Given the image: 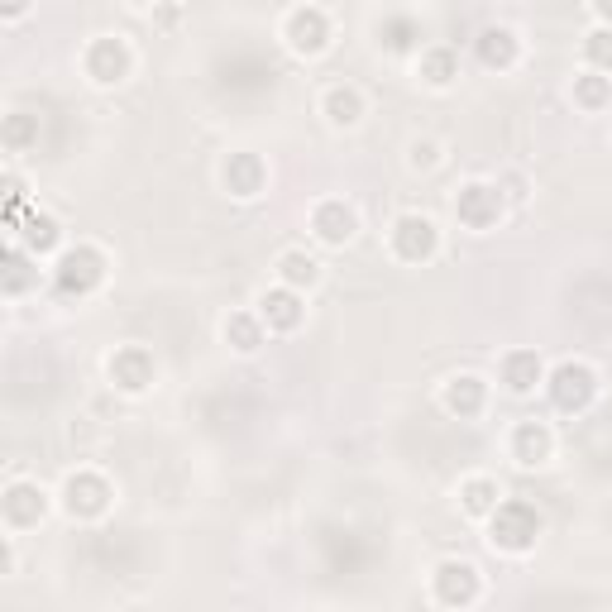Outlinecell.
Instances as JSON below:
<instances>
[{
  "instance_id": "obj_27",
  "label": "cell",
  "mask_w": 612,
  "mask_h": 612,
  "mask_svg": "<svg viewBox=\"0 0 612 612\" xmlns=\"http://www.w3.org/2000/svg\"><path fill=\"white\" fill-rule=\"evenodd\" d=\"M388 34H393V39H388V48H407V44H412V24H407V20L388 24Z\"/></svg>"
},
{
  "instance_id": "obj_19",
  "label": "cell",
  "mask_w": 612,
  "mask_h": 612,
  "mask_svg": "<svg viewBox=\"0 0 612 612\" xmlns=\"http://www.w3.org/2000/svg\"><path fill=\"white\" fill-rule=\"evenodd\" d=\"M459 498H464V512H474V517H483V512H498V483H493V479H469Z\"/></svg>"
},
{
  "instance_id": "obj_2",
  "label": "cell",
  "mask_w": 612,
  "mask_h": 612,
  "mask_svg": "<svg viewBox=\"0 0 612 612\" xmlns=\"http://www.w3.org/2000/svg\"><path fill=\"white\" fill-rule=\"evenodd\" d=\"M593 393H598V378H593L589 364H560L550 373V397H555L560 412H584Z\"/></svg>"
},
{
  "instance_id": "obj_14",
  "label": "cell",
  "mask_w": 612,
  "mask_h": 612,
  "mask_svg": "<svg viewBox=\"0 0 612 612\" xmlns=\"http://www.w3.org/2000/svg\"><path fill=\"white\" fill-rule=\"evenodd\" d=\"M445 407L455 416H479L483 412V383L474 373H464V378H450V388H445Z\"/></svg>"
},
{
  "instance_id": "obj_12",
  "label": "cell",
  "mask_w": 612,
  "mask_h": 612,
  "mask_svg": "<svg viewBox=\"0 0 612 612\" xmlns=\"http://www.w3.org/2000/svg\"><path fill=\"white\" fill-rule=\"evenodd\" d=\"M311 225H316V235L326 244H345L354 235V211L345 201H321L316 216H311Z\"/></svg>"
},
{
  "instance_id": "obj_3",
  "label": "cell",
  "mask_w": 612,
  "mask_h": 612,
  "mask_svg": "<svg viewBox=\"0 0 612 612\" xmlns=\"http://www.w3.org/2000/svg\"><path fill=\"white\" fill-rule=\"evenodd\" d=\"M101 273H106V263H101L96 249H72V254H63V263H58V292L87 297L91 287L101 283Z\"/></svg>"
},
{
  "instance_id": "obj_20",
  "label": "cell",
  "mask_w": 612,
  "mask_h": 612,
  "mask_svg": "<svg viewBox=\"0 0 612 612\" xmlns=\"http://www.w3.org/2000/svg\"><path fill=\"white\" fill-rule=\"evenodd\" d=\"M278 273H283L287 287H311L321 268H316V259H311V254H283V259H278Z\"/></svg>"
},
{
  "instance_id": "obj_24",
  "label": "cell",
  "mask_w": 612,
  "mask_h": 612,
  "mask_svg": "<svg viewBox=\"0 0 612 612\" xmlns=\"http://www.w3.org/2000/svg\"><path fill=\"white\" fill-rule=\"evenodd\" d=\"M574 96H579V106L598 110V106H603V101L612 96V87H608V77H598V72H589V77H579V82H574Z\"/></svg>"
},
{
  "instance_id": "obj_15",
  "label": "cell",
  "mask_w": 612,
  "mask_h": 612,
  "mask_svg": "<svg viewBox=\"0 0 612 612\" xmlns=\"http://www.w3.org/2000/svg\"><path fill=\"white\" fill-rule=\"evenodd\" d=\"M503 378H507V388H512V393H531V388L541 383V359H536V354H531V350L507 354Z\"/></svg>"
},
{
  "instance_id": "obj_22",
  "label": "cell",
  "mask_w": 612,
  "mask_h": 612,
  "mask_svg": "<svg viewBox=\"0 0 612 612\" xmlns=\"http://www.w3.org/2000/svg\"><path fill=\"white\" fill-rule=\"evenodd\" d=\"M421 77H426L431 87H445V82L455 77V53H450V48H431V53L421 58Z\"/></svg>"
},
{
  "instance_id": "obj_1",
  "label": "cell",
  "mask_w": 612,
  "mask_h": 612,
  "mask_svg": "<svg viewBox=\"0 0 612 612\" xmlns=\"http://www.w3.org/2000/svg\"><path fill=\"white\" fill-rule=\"evenodd\" d=\"M541 536V517L531 503H503L493 512V546L498 550H526Z\"/></svg>"
},
{
  "instance_id": "obj_11",
  "label": "cell",
  "mask_w": 612,
  "mask_h": 612,
  "mask_svg": "<svg viewBox=\"0 0 612 612\" xmlns=\"http://www.w3.org/2000/svg\"><path fill=\"white\" fill-rule=\"evenodd\" d=\"M259 316L273 330H297L302 326V302H297V292H292V287H273V292H263Z\"/></svg>"
},
{
  "instance_id": "obj_8",
  "label": "cell",
  "mask_w": 612,
  "mask_h": 612,
  "mask_svg": "<svg viewBox=\"0 0 612 612\" xmlns=\"http://www.w3.org/2000/svg\"><path fill=\"white\" fill-rule=\"evenodd\" d=\"M287 39H292L297 53H321L330 39L326 10H292V15H287Z\"/></svg>"
},
{
  "instance_id": "obj_13",
  "label": "cell",
  "mask_w": 612,
  "mask_h": 612,
  "mask_svg": "<svg viewBox=\"0 0 612 612\" xmlns=\"http://www.w3.org/2000/svg\"><path fill=\"white\" fill-rule=\"evenodd\" d=\"M225 187H230L235 197H259L263 163L254 153H230V163H225Z\"/></svg>"
},
{
  "instance_id": "obj_9",
  "label": "cell",
  "mask_w": 612,
  "mask_h": 612,
  "mask_svg": "<svg viewBox=\"0 0 612 612\" xmlns=\"http://www.w3.org/2000/svg\"><path fill=\"white\" fill-rule=\"evenodd\" d=\"M106 498H110V488H106V479H96V474H72V479H67V512H72V517H96V512H106Z\"/></svg>"
},
{
  "instance_id": "obj_25",
  "label": "cell",
  "mask_w": 612,
  "mask_h": 612,
  "mask_svg": "<svg viewBox=\"0 0 612 612\" xmlns=\"http://www.w3.org/2000/svg\"><path fill=\"white\" fill-rule=\"evenodd\" d=\"M24 240L34 244V249H53V244H58V220H53V216H29Z\"/></svg>"
},
{
  "instance_id": "obj_10",
  "label": "cell",
  "mask_w": 612,
  "mask_h": 612,
  "mask_svg": "<svg viewBox=\"0 0 612 612\" xmlns=\"http://www.w3.org/2000/svg\"><path fill=\"white\" fill-rule=\"evenodd\" d=\"M110 378H115L125 393H139V388L153 383V359L139 350V345H130V350H120L110 359Z\"/></svg>"
},
{
  "instance_id": "obj_26",
  "label": "cell",
  "mask_w": 612,
  "mask_h": 612,
  "mask_svg": "<svg viewBox=\"0 0 612 612\" xmlns=\"http://www.w3.org/2000/svg\"><path fill=\"white\" fill-rule=\"evenodd\" d=\"M584 53H589L593 67H612V34L608 29H593L589 44H584Z\"/></svg>"
},
{
  "instance_id": "obj_16",
  "label": "cell",
  "mask_w": 612,
  "mask_h": 612,
  "mask_svg": "<svg viewBox=\"0 0 612 612\" xmlns=\"http://www.w3.org/2000/svg\"><path fill=\"white\" fill-rule=\"evenodd\" d=\"M512 450H517L522 464H541L550 455V431L541 421H526V426H517V436H512Z\"/></svg>"
},
{
  "instance_id": "obj_4",
  "label": "cell",
  "mask_w": 612,
  "mask_h": 612,
  "mask_svg": "<svg viewBox=\"0 0 612 612\" xmlns=\"http://www.w3.org/2000/svg\"><path fill=\"white\" fill-rule=\"evenodd\" d=\"M436 593H440V603H450V608L474 603L479 598V569L469 565V560H445L436 569Z\"/></svg>"
},
{
  "instance_id": "obj_29",
  "label": "cell",
  "mask_w": 612,
  "mask_h": 612,
  "mask_svg": "<svg viewBox=\"0 0 612 612\" xmlns=\"http://www.w3.org/2000/svg\"><path fill=\"white\" fill-rule=\"evenodd\" d=\"M20 283H24V263L10 254V287H20Z\"/></svg>"
},
{
  "instance_id": "obj_7",
  "label": "cell",
  "mask_w": 612,
  "mask_h": 612,
  "mask_svg": "<svg viewBox=\"0 0 612 612\" xmlns=\"http://www.w3.org/2000/svg\"><path fill=\"white\" fill-rule=\"evenodd\" d=\"M87 72H91V82H101V87L120 82V77L130 72V53H125V44H120V39H96L91 53H87Z\"/></svg>"
},
{
  "instance_id": "obj_5",
  "label": "cell",
  "mask_w": 612,
  "mask_h": 612,
  "mask_svg": "<svg viewBox=\"0 0 612 612\" xmlns=\"http://www.w3.org/2000/svg\"><path fill=\"white\" fill-rule=\"evenodd\" d=\"M393 249H397V259H407V263L431 259L436 254V225L426 216H402L393 225Z\"/></svg>"
},
{
  "instance_id": "obj_21",
  "label": "cell",
  "mask_w": 612,
  "mask_h": 612,
  "mask_svg": "<svg viewBox=\"0 0 612 612\" xmlns=\"http://www.w3.org/2000/svg\"><path fill=\"white\" fill-rule=\"evenodd\" d=\"M326 110H330V120H335V125H354V120H359V110H364V101H359V91L335 87L326 96Z\"/></svg>"
},
{
  "instance_id": "obj_6",
  "label": "cell",
  "mask_w": 612,
  "mask_h": 612,
  "mask_svg": "<svg viewBox=\"0 0 612 612\" xmlns=\"http://www.w3.org/2000/svg\"><path fill=\"white\" fill-rule=\"evenodd\" d=\"M498 211H503V201H498L493 187H483V182H469L455 197V216L464 220L469 230H488V225L498 220Z\"/></svg>"
},
{
  "instance_id": "obj_23",
  "label": "cell",
  "mask_w": 612,
  "mask_h": 612,
  "mask_svg": "<svg viewBox=\"0 0 612 612\" xmlns=\"http://www.w3.org/2000/svg\"><path fill=\"white\" fill-rule=\"evenodd\" d=\"M225 340H230V345H235V350H259L263 345V335H259V321H249V316H230V321H225Z\"/></svg>"
},
{
  "instance_id": "obj_18",
  "label": "cell",
  "mask_w": 612,
  "mask_h": 612,
  "mask_svg": "<svg viewBox=\"0 0 612 612\" xmlns=\"http://www.w3.org/2000/svg\"><path fill=\"white\" fill-rule=\"evenodd\" d=\"M44 512V493H34V488H24V483H15L10 488V498H5V517L15 526H24V522H34Z\"/></svg>"
},
{
  "instance_id": "obj_17",
  "label": "cell",
  "mask_w": 612,
  "mask_h": 612,
  "mask_svg": "<svg viewBox=\"0 0 612 612\" xmlns=\"http://www.w3.org/2000/svg\"><path fill=\"white\" fill-rule=\"evenodd\" d=\"M479 58L488 67H512V58H517V39H512V29H483L479 34Z\"/></svg>"
},
{
  "instance_id": "obj_28",
  "label": "cell",
  "mask_w": 612,
  "mask_h": 612,
  "mask_svg": "<svg viewBox=\"0 0 612 612\" xmlns=\"http://www.w3.org/2000/svg\"><path fill=\"white\" fill-rule=\"evenodd\" d=\"M5 134H10V144H24V134H29V120H20V115H15V120L5 125Z\"/></svg>"
},
{
  "instance_id": "obj_30",
  "label": "cell",
  "mask_w": 612,
  "mask_h": 612,
  "mask_svg": "<svg viewBox=\"0 0 612 612\" xmlns=\"http://www.w3.org/2000/svg\"><path fill=\"white\" fill-rule=\"evenodd\" d=\"M598 15H603V20H612V5H598Z\"/></svg>"
}]
</instances>
